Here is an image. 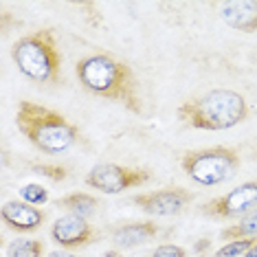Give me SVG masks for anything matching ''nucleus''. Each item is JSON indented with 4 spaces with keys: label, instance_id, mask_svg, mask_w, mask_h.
Wrapping results in <instances>:
<instances>
[{
    "label": "nucleus",
    "instance_id": "nucleus-18",
    "mask_svg": "<svg viewBox=\"0 0 257 257\" xmlns=\"http://www.w3.org/2000/svg\"><path fill=\"white\" fill-rule=\"evenodd\" d=\"M31 172L40 174L44 178H51L53 183H62L68 176V169L64 165H49V163H36V165H31Z\"/></svg>",
    "mask_w": 257,
    "mask_h": 257
},
{
    "label": "nucleus",
    "instance_id": "nucleus-4",
    "mask_svg": "<svg viewBox=\"0 0 257 257\" xmlns=\"http://www.w3.org/2000/svg\"><path fill=\"white\" fill-rule=\"evenodd\" d=\"M11 60L27 79L40 86L62 84V55L53 29H38L18 38L11 46Z\"/></svg>",
    "mask_w": 257,
    "mask_h": 257
},
{
    "label": "nucleus",
    "instance_id": "nucleus-8",
    "mask_svg": "<svg viewBox=\"0 0 257 257\" xmlns=\"http://www.w3.org/2000/svg\"><path fill=\"white\" fill-rule=\"evenodd\" d=\"M194 200V194L185 187H163L156 191L132 196L130 202L137 204L143 213L156 215V218H172L180 215Z\"/></svg>",
    "mask_w": 257,
    "mask_h": 257
},
{
    "label": "nucleus",
    "instance_id": "nucleus-3",
    "mask_svg": "<svg viewBox=\"0 0 257 257\" xmlns=\"http://www.w3.org/2000/svg\"><path fill=\"white\" fill-rule=\"evenodd\" d=\"M16 125L20 134L42 154H62L81 141L77 125L62 112L42 103L22 99L16 110Z\"/></svg>",
    "mask_w": 257,
    "mask_h": 257
},
{
    "label": "nucleus",
    "instance_id": "nucleus-20",
    "mask_svg": "<svg viewBox=\"0 0 257 257\" xmlns=\"http://www.w3.org/2000/svg\"><path fill=\"white\" fill-rule=\"evenodd\" d=\"M46 257H79V255H75V253H71V250H66V248H60V250H51Z\"/></svg>",
    "mask_w": 257,
    "mask_h": 257
},
{
    "label": "nucleus",
    "instance_id": "nucleus-7",
    "mask_svg": "<svg viewBox=\"0 0 257 257\" xmlns=\"http://www.w3.org/2000/svg\"><path fill=\"white\" fill-rule=\"evenodd\" d=\"M253 209H257V178L237 185L235 189L226 191L224 196L207 200L200 207V211L213 220H233L244 218Z\"/></svg>",
    "mask_w": 257,
    "mask_h": 257
},
{
    "label": "nucleus",
    "instance_id": "nucleus-21",
    "mask_svg": "<svg viewBox=\"0 0 257 257\" xmlns=\"http://www.w3.org/2000/svg\"><path fill=\"white\" fill-rule=\"evenodd\" d=\"M244 257H257V239H255L253 246H250V248L246 250V253H244Z\"/></svg>",
    "mask_w": 257,
    "mask_h": 257
},
{
    "label": "nucleus",
    "instance_id": "nucleus-19",
    "mask_svg": "<svg viewBox=\"0 0 257 257\" xmlns=\"http://www.w3.org/2000/svg\"><path fill=\"white\" fill-rule=\"evenodd\" d=\"M150 257H187V250L178 244H161L152 250Z\"/></svg>",
    "mask_w": 257,
    "mask_h": 257
},
{
    "label": "nucleus",
    "instance_id": "nucleus-2",
    "mask_svg": "<svg viewBox=\"0 0 257 257\" xmlns=\"http://www.w3.org/2000/svg\"><path fill=\"white\" fill-rule=\"evenodd\" d=\"M178 121L194 130H231L250 116V106L246 97L237 90L213 88L200 95L185 99L176 110Z\"/></svg>",
    "mask_w": 257,
    "mask_h": 257
},
{
    "label": "nucleus",
    "instance_id": "nucleus-9",
    "mask_svg": "<svg viewBox=\"0 0 257 257\" xmlns=\"http://www.w3.org/2000/svg\"><path fill=\"white\" fill-rule=\"evenodd\" d=\"M99 237H101V233H99L88 220L79 218V215H73V213L60 215V218L53 222V226H51V239L66 250L90 246Z\"/></svg>",
    "mask_w": 257,
    "mask_h": 257
},
{
    "label": "nucleus",
    "instance_id": "nucleus-12",
    "mask_svg": "<svg viewBox=\"0 0 257 257\" xmlns=\"http://www.w3.org/2000/svg\"><path fill=\"white\" fill-rule=\"evenodd\" d=\"M220 18L226 27L242 33L257 31V3L255 0H239V3H222Z\"/></svg>",
    "mask_w": 257,
    "mask_h": 257
},
{
    "label": "nucleus",
    "instance_id": "nucleus-1",
    "mask_svg": "<svg viewBox=\"0 0 257 257\" xmlns=\"http://www.w3.org/2000/svg\"><path fill=\"white\" fill-rule=\"evenodd\" d=\"M75 75L84 90L97 97L119 101L134 114H143V99L139 95V79L130 64L110 53H92L75 64Z\"/></svg>",
    "mask_w": 257,
    "mask_h": 257
},
{
    "label": "nucleus",
    "instance_id": "nucleus-5",
    "mask_svg": "<svg viewBox=\"0 0 257 257\" xmlns=\"http://www.w3.org/2000/svg\"><path fill=\"white\" fill-rule=\"evenodd\" d=\"M239 165H242V156L231 145L189 150L180 156L183 172L200 187H218L235 178Z\"/></svg>",
    "mask_w": 257,
    "mask_h": 257
},
{
    "label": "nucleus",
    "instance_id": "nucleus-15",
    "mask_svg": "<svg viewBox=\"0 0 257 257\" xmlns=\"http://www.w3.org/2000/svg\"><path fill=\"white\" fill-rule=\"evenodd\" d=\"M7 257H44V244L40 239L18 237L7 246Z\"/></svg>",
    "mask_w": 257,
    "mask_h": 257
},
{
    "label": "nucleus",
    "instance_id": "nucleus-13",
    "mask_svg": "<svg viewBox=\"0 0 257 257\" xmlns=\"http://www.w3.org/2000/svg\"><path fill=\"white\" fill-rule=\"evenodd\" d=\"M55 204L60 209H66V211L73 215L90 220L99 209V198L92 194H86V191H75V194H68V196L60 198V200H55Z\"/></svg>",
    "mask_w": 257,
    "mask_h": 257
},
{
    "label": "nucleus",
    "instance_id": "nucleus-22",
    "mask_svg": "<svg viewBox=\"0 0 257 257\" xmlns=\"http://www.w3.org/2000/svg\"><path fill=\"white\" fill-rule=\"evenodd\" d=\"M103 257H123V255H121V250L110 248V250H106V253H103Z\"/></svg>",
    "mask_w": 257,
    "mask_h": 257
},
{
    "label": "nucleus",
    "instance_id": "nucleus-14",
    "mask_svg": "<svg viewBox=\"0 0 257 257\" xmlns=\"http://www.w3.org/2000/svg\"><path fill=\"white\" fill-rule=\"evenodd\" d=\"M220 237L224 239V242H231V239H246V237L257 239V209H253V211L246 213L244 218H239L237 224L226 226V229L220 233Z\"/></svg>",
    "mask_w": 257,
    "mask_h": 257
},
{
    "label": "nucleus",
    "instance_id": "nucleus-10",
    "mask_svg": "<svg viewBox=\"0 0 257 257\" xmlns=\"http://www.w3.org/2000/svg\"><path fill=\"white\" fill-rule=\"evenodd\" d=\"M3 222L7 224V229L16 231V233H36L42 229L46 213L42 209L33 207L25 200H9L3 204L0 209Z\"/></svg>",
    "mask_w": 257,
    "mask_h": 257
},
{
    "label": "nucleus",
    "instance_id": "nucleus-6",
    "mask_svg": "<svg viewBox=\"0 0 257 257\" xmlns=\"http://www.w3.org/2000/svg\"><path fill=\"white\" fill-rule=\"evenodd\" d=\"M152 180L148 167H127L116 163H99L86 174V187L103 194H121L132 187H141Z\"/></svg>",
    "mask_w": 257,
    "mask_h": 257
},
{
    "label": "nucleus",
    "instance_id": "nucleus-17",
    "mask_svg": "<svg viewBox=\"0 0 257 257\" xmlns=\"http://www.w3.org/2000/svg\"><path fill=\"white\" fill-rule=\"evenodd\" d=\"M255 244L253 237H246V239H231L226 242L224 246H220L215 250L213 257H244V253Z\"/></svg>",
    "mask_w": 257,
    "mask_h": 257
},
{
    "label": "nucleus",
    "instance_id": "nucleus-11",
    "mask_svg": "<svg viewBox=\"0 0 257 257\" xmlns=\"http://www.w3.org/2000/svg\"><path fill=\"white\" fill-rule=\"evenodd\" d=\"M159 224L154 220H141V222H123V224H114L110 229V237L116 250L137 248L141 244L150 242L159 235Z\"/></svg>",
    "mask_w": 257,
    "mask_h": 257
},
{
    "label": "nucleus",
    "instance_id": "nucleus-16",
    "mask_svg": "<svg viewBox=\"0 0 257 257\" xmlns=\"http://www.w3.org/2000/svg\"><path fill=\"white\" fill-rule=\"evenodd\" d=\"M20 198L33 207H40V204H46L49 202V191L46 187L38 185V183H29V185H22L20 187Z\"/></svg>",
    "mask_w": 257,
    "mask_h": 257
}]
</instances>
